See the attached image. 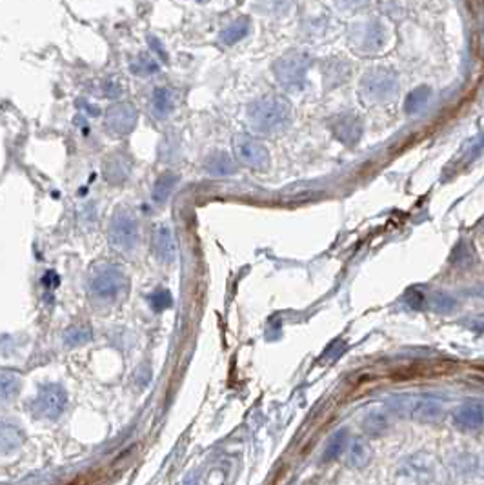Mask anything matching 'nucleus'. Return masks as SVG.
<instances>
[{"instance_id": "obj_23", "label": "nucleus", "mask_w": 484, "mask_h": 485, "mask_svg": "<svg viewBox=\"0 0 484 485\" xmlns=\"http://www.w3.org/2000/svg\"><path fill=\"white\" fill-rule=\"evenodd\" d=\"M250 33V20L248 18H238L234 24H229L228 27L219 33V40H221L224 46H234L238 40H242L246 35Z\"/></svg>"}, {"instance_id": "obj_18", "label": "nucleus", "mask_w": 484, "mask_h": 485, "mask_svg": "<svg viewBox=\"0 0 484 485\" xmlns=\"http://www.w3.org/2000/svg\"><path fill=\"white\" fill-rule=\"evenodd\" d=\"M104 176L106 180H109L111 184H121L124 182L128 176H130V162L126 156L113 155L106 160V166H104Z\"/></svg>"}, {"instance_id": "obj_16", "label": "nucleus", "mask_w": 484, "mask_h": 485, "mask_svg": "<svg viewBox=\"0 0 484 485\" xmlns=\"http://www.w3.org/2000/svg\"><path fill=\"white\" fill-rule=\"evenodd\" d=\"M204 171L210 176H231L237 173V164L234 159L224 153V151H217L210 155L204 162Z\"/></svg>"}, {"instance_id": "obj_33", "label": "nucleus", "mask_w": 484, "mask_h": 485, "mask_svg": "<svg viewBox=\"0 0 484 485\" xmlns=\"http://www.w3.org/2000/svg\"><path fill=\"white\" fill-rule=\"evenodd\" d=\"M341 11H357V9L364 8L370 0H333Z\"/></svg>"}, {"instance_id": "obj_1", "label": "nucleus", "mask_w": 484, "mask_h": 485, "mask_svg": "<svg viewBox=\"0 0 484 485\" xmlns=\"http://www.w3.org/2000/svg\"><path fill=\"white\" fill-rule=\"evenodd\" d=\"M246 121L253 131L272 135L291 124L294 108L281 94H266L248 106Z\"/></svg>"}, {"instance_id": "obj_6", "label": "nucleus", "mask_w": 484, "mask_h": 485, "mask_svg": "<svg viewBox=\"0 0 484 485\" xmlns=\"http://www.w3.org/2000/svg\"><path fill=\"white\" fill-rule=\"evenodd\" d=\"M435 477L433 458L424 453L408 456L395 469V485H430Z\"/></svg>"}, {"instance_id": "obj_19", "label": "nucleus", "mask_w": 484, "mask_h": 485, "mask_svg": "<svg viewBox=\"0 0 484 485\" xmlns=\"http://www.w3.org/2000/svg\"><path fill=\"white\" fill-rule=\"evenodd\" d=\"M351 71V66L348 62H344L341 56H332L325 66V80L326 86H337L341 82H344L348 78Z\"/></svg>"}, {"instance_id": "obj_14", "label": "nucleus", "mask_w": 484, "mask_h": 485, "mask_svg": "<svg viewBox=\"0 0 484 485\" xmlns=\"http://www.w3.org/2000/svg\"><path fill=\"white\" fill-rule=\"evenodd\" d=\"M153 251H155V257L162 264H171L177 258V244H175L171 229L166 228V226H160V228L155 229Z\"/></svg>"}, {"instance_id": "obj_27", "label": "nucleus", "mask_w": 484, "mask_h": 485, "mask_svg": "<svg viewBox=\"0 0 484 485\" xmlns=\"http://www.w3.org/2000/svg\"><path fill=\"white\" fill-rule=\"evenodd\" d=\"M20 382L22 380L17 373L8 369L2 371V374H0V391H2V402H4V404L18 395L22 386Z\"/></svg>"}, {"instance_id": "obj_3", "label": "nucleus", "mask_w": 484, "mask_h": 485, "mask_svg": "<svg viewBox=\"0 0 484 485\" xmlns=\"http://www.w3.org/2000/svg\"><path fill=\"white\" fill-rule=\"evenodd\" d=\"M389 409L401 417L419 422H435L444 415V405L433 396L395 395L388 400Z\"/></svg>"}, {"instance_id": "obj_8", "label": "nucleus", "mask_w": 484, "mask_h": 485, "mask_svg": "<svg viewBox=\"0 0 484 485\" xmlns=\"http://www.w3.org/2000/svg\"><path fill=\"white\" fill-rule=\"evenodd\" d=\"M66 407H68V393L61 383H46L40 387L31 404L35 417L44 418V420L61 418Z\"/></svg>"}, {"instance_id": "obj_30", "label": "nucleus", "mask_w": 484, "mask_h": 485, "mask_svg": "<svg viewBox=\"0 0 484 485\" xmlns=\"http://www.w3.org/2000/svg\"><path fill=\"white\" fill-rule=\"evenodd\" d=\"M91 340V331L87 327H71L66 331L64 342L68 348H78Z\"/></svg>"}, {"instance_id": "obj_24", "label": "nucleus", "mask_w": 484, "mask_h": 485, "mask_svg": "<svg viewBox=\"0 0 484 485\" xmlns=\"http://www.w3.org/2000/svg\"><path fill=\"white\" fill-rule=\"evenodd\" d=\"M0 440H2V453L9 455V453L17 451L18 447L22 446V442H24V434H22L18 425L4 422V424H2V436H0Z\"/></svg>"}, {"instance_id": "obj_17", "label": "nucleus", "mask_w": 484, "mask_h": 485, "mask_svg": "<svg viewBox=\"0 0 484 485\" xmlns=\"http://www.w3.org/2000/svg\"><path fill=\"white\" fill-rule=\"evenodd\" d=\"M363 429L372 436L385 434L389 429V412L382 407L370 409L363 418Z\"/></svg>"}, {"instance_id": "obj_21", "label": "nucleus", "mask_w": 484, "mask_h": 485, "mask_svg": "<svg viewBox=\"0 0 484 485\" xmlns=\"http://www.w3.org/2000/svg\"><path fill=\"white\" fill-rule=\"evenodd\" d=\"M430 97H432V87L430 86H417L415 90H411L406 97V102H404V113L408 116L419 115L426 108Z\"/></svg>"}, {"instance_id": "obj_10", "label": "nucleus", "mask_w": 484, "mask_h": 485, "mask_svg": "<svg viewBox=\"0 0 484 485\" xmlns=\"http://www.w3.org/2000/svg\"><path fill=\"white\" fill-rule=\"evenodd\" d=\"M351 46L361 53H375L385 47L386 30L382 22L372 18V20L361 22L351 30L350 35Z\"/></svg>"}, {"instance_id": "obj_12", "label": "nucleus", "mask_w": 484, "mask_h": 485, "mask_svg": "<svg viewBox=\"0 0 484 485\" xmlns=\"http://www.w3.org/2000/svg\"><path fill=\"white\" fill-rule=\"evenodd\" d=\"M333 137L342 142L344 146H355L364 133V124L359 115L355 113H341L329 124Z\"/></svg>"}, {"instance_id": "obj_28", "label": "nucleus", "mask_w": 484, "mask_h": 485, "mask_svg": "<svg viewBox=\"0 0 484 485\" xmlns=\"http://www.w3.org/2000/svg\"><path fill=\"white\" fill-rule=\"evenodd\" d=\"M452 262L459 269H468L476 264V251H473V245L466 240H461L457 244V247L454 250V257H452Z\"/></svg>"}, {"instance_id": "obj_5", "label": "nucleus", "mask_w": 484, "mask_h": 485, "mask_svg": "<svg viewBox=\"0 0 484 485\" xmlns=\"http://www.w3.org/2000/svg\"><path fill=\"white\" fill-rule=\"evenodd\" d=\"M308 68H310V56L306 53L290 51L273 64V73L284 90L301 91L306 82Z\"/></svg>"}, {"instance_id": "obj_9", "label": "nucleus", "mask_w": 484, "mask_h": 485, "mask_svg": "<svg viewBox=\"0 0 484 485\" xmlns=\"http://www.w3.org/2000/svg\"><path fill=\"white\" fill-rule=\"evenodd\" d=\"M235 156L242 166L255 171H266L270 168V153L264 144L246 133H238L234 137Z\"/></svg>"}, {"instance_id": "obj_26", "label": "nucleus", "mask_w": 484, "mask_h": 485, "mask_svg": "<svg viewBox=\"0 0 484 485\" xmlns=\"http://www.w3.org/2000/svg\"><path fill=\"white\" fill-rule=\"evenodd\" d=\"M130 69L131 73L137 75V77H152V75L159 73L160 66L155 59H152L146 53H140L130 62Z\"/></svg>"}, {"instance_id": "obj_4", "label": "nucleus", "mask_w": 484, "mask_h": 485, "mask_svg": "<svg viewBox=\"0 0 484 485\" xmlns=\"http://www.w3.org/2000/svg\"><path fill=\"white\" fill-rule=\"evenodd\" d=\"M108 238L113 250L121 251V253H131L138 245V222L137 216L130 209L121 207L113 213V219L109 222Z\"/></svg>"}, {"instance_id": "obj_29", "label": "nucleus", "mask_w": 484, "mask_h": 485, "mask_svg": "<svg viewBox=\"0 0 484 485\" xmlns=\"http://www.w3.org/2000/svg\"><path fill=\"white\" fill-rule=\"evenodd\" d=\"M455 307H457V300L448 293H435L430 298V309L435 311V313L448 314L455 311Z\"/></svg>"}, {"instance_id": "obj_32", "label": "nucleus", "mask_w": 484, "mask_h": 485, "mask_svg": "<svg viewBox=\"0 0 484 485\" xmlns=\"http://www.w3.org/2000/svg\"><path fill=\"white\" fill-rule=\"evenodd\" d=\"M260 2H262V8L268 9L273 15L286 13L294 4V0H260Z\"/></svg>"}, {"instance_id": "obj_20", "label": "nucleus", "mask_w": 484, "mask_h": 485, "mask_svg": "<svg viewBox=\"0 0 484 485\" xmlns=\"http://www.w3.org/2000/svg\"><path fill=\"white\" fill-rule=\"evenodd\" d=\"M372 460V447L363 438H355L348 447V465L353 469H364Z\"/></svg>"}, {"instance_id": "obj_11", "label": "nucleus", "mask_w": 484, "mask_h": 485, "mask_svg": "<svg viewBox=\"0 0 484 485\" xmlns=\"http://www.w3.org/2000/svg\"><path fill=\"white\" fill-rule=\"evenodd\" d=\"M137 109L128 102H117L111 104L106 111V129L115 137H124V135L131 133L137 124Z\"/></svg>"}, {"instance_id": "obj_25", "label": "nucleus", "mask_w": 484, "mask_h": 485, "mask_svg": "<svg viewBox=\"0 0 484 485\" xmlns=\"http://www.w3.org/2000/svg\"><path fill=\"white\" fill-rule=\"evenodd\" d=\"M348 442H350V438H348V431L339 429L337 433L333 434L332 438L328 440V443H326L322 460H325V462H332V460L339 458V456L344 453L346 447H348Z\"/></svg>"}, {"instance_id": "obj_15", "label": "nucleus", "mask_w": 484, "mask_h": 485, "mask_svg": "<svg viewBox=\"0 0 484 485\" xmlns=\"http://www.w3.org/2000/svg\"><path fill=\"white\" fill-rule=\"evenodd\" d=\"M177 97L169 87L159 86L152 93V113L155 118H168L175 109Z\"/></svg>"}, {"instance_id": "obj_34", "label": "nucleus", "mask_w": 484, "mask_h": 485, "mask_svg": "<svg viewBox=\"0 0 484 485\" xmlns=\"http://www.w3.org/2000/svg\"><path fill=\"white\" fill-rule=\"evenodd\" d=\"M42 283H44V286H46V288H56V286H59V276H56L55 273H52V271H49L48 275H46L42 278Z\"/></svg>"}, {"instance_id": "obj_2", "label": "nucleus", "mask_w": 484, "mask_h": 485, "mask_svg": "<svg viewBox=\"0 0 484 485\" xmlns=\"http://www.w3.org/2000/svg\"><path fill=\"white\" fill-rule=\"evenodd\" d=\"M359 93L368 104H386L399 93V77L394 69L373 68L363 75Z\"/></svg>"}, {"instance_id": "obj_22", "label": "nucleus", "mask_w": 484, "mask_h": 485, "mask_svg": "<svg viewBox=\"0 0 484 485\" xmlns=\"http://www.w3.org/2000/svg\"><path fill=\"white\" fill-rule=\"evenodd\" d=\"M179 175L177 173H164L157 178L155 185H153V202L155 204H164L169 198V195L173 193V189L177 185Z\"/></svg>"}, {"instance_id": "obj_13", "label": "nucleus", "mask_w": 484, "mask_h": 485, "mask_svg": "<svg viewBox=\"0 0 484 485\" xmlns=\"http://www.w3.org/2000/svg\"><path fill=\"white\" fill-rule=\"evenodd\" d=\"M454 424L461 431H477L484 425V405L479 402H468L455 411Z\"/></svg>"}, {"instance_id": "obj_7", "label": "nucleus", "mask_w": 484, "mask_h": 485, "mask_svg": "<svg viewBox=\"0 0 484 485\" xmlns=\"http://www.w3.org/2000/svg\"><path fill=\"white\" fill-rule=\"evenodd\" d=\"M128 286V278L119 267L100 266L93 271L90 278V291L95 298L102 302L117 300Z\"/></svg>"}, {"instance_id": "obj_31", "label": "nucleus", "mask_w": 484, "mask_h": 485, "mask_svg": "<svg viewBox=\"0 0 484 485\" xmlns=\"http://www.w3.org/2000/svg\"><path fill=\"white\" fill-rule=\"evenodd\" d=\"M150 305H152L153 311H157V313L168 309L169 305H171V295L166 289H159V291L150 295Z\"/></svg>"}]
</instances>
